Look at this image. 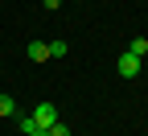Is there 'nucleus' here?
Instances as JSON below:
<instances>
[{
    "instance_id": "obj_1",
    "label": "nucleus",
    "mask_w": 148,
    "mask_h": 136,
    "mask_svg": "<svg viewBox=\"0 0 148 136\" xmlns=\"http://www.w3.org/2000/svg\"><path fill=\"white\" fill-rule=\"evenodd\" d=\"M115 70H119V79H136V74L144 70V58H136V54H127V50H123V54H119V66H115Z\"/></svg>"
},
{
    "instance_id": "obj_2",
    "label": "nucleus",
    "mask_w": 148,
    "mask_h": 136,
    "mask_svg": "<svg viewBox=\"0 0 148 136\" xmlns=\"http://www.w3.org/2000/svg\"><path fill=\"white\" fill-rule=\"evenodd\" d=\"M53 120H58V107H53V103H37L33 107V124L37 128H49Z\"/></svg>"
},
{
    "instance_id": "obj_3",
    "label": "nucleus",
    "mask_w": 148,
    "mask_h": 136,
    "mask_svg": "<svg viewBox=\"0 0 148 136\" xmlns=\"http://www.w3.org/2000/svg\"><path fill=\"white\" fill-rule=\"evenodd\" d=\"M29 58L33 62H45L49 58V41H29Z\"/></svg>"
},
{
    "instance_id": "obj_4",
    "label": "nucleus",
    "mask_w": 148,
    "mask_h": 136,
    "mask_svg": "<svg viewBox=\"0 0 148 136\" xmlns=\"http://www.w3.org/2000/svg\"><path fill=\"white\" fill-rule=\"evenodd\" d=\"M127 54L144 58V54H148V37H132V41H127Z\"/></svg>"
},
{
    "instance_id": "obj_5",
    "label": "nucleus",
    "mask_w": 148,
    "mask_h": 136,
    "mask_svg": "<svg viewBox=\"0 0 148 136\" xmlns=\"http://www.w3.org/2000/svg\"><path fill=\"white\" fill-rule=\"evenodd\" d=\"M8 115H16V103L12 95H0V120H8Z\"/></svg>"
},
{
    "instance_id": "obj_6",
    "label": "nucleus",
    "mask_w": 148,
    "mask_h": 136,
    "mask_svg": "<svg viewBox=\"0 0 148 136\" xmlns=\"http://www.w3.org/2000/svg\"><path fill=\"white\" fill-rule=\"evenodd\" d=\"M66 50H70V46L62 41V37H53V41H49V58H66Z\"/></svg>"
},
{
    "instance_id": "obj_7",
    "label": "nucleus",
    "mask_w": 148,
    "mask_h": 136,
    "mask_svg": "<svg viewBox=\"0 0 148 136\" xmlns=\"http://www.w3.org/2000/svg\"><path fill=\"white\" fill-rule=\"evenodd\" d=\"M45 136H70V128H66V124H62V120H53V124H49V128H45Z\"/></svg>"
},
{
    "instance_id": "obj_8",
    "label": "nucleus",
    "mask_w": 148,
    "mask_h": 136,
    "mask_svg": "<svg viewBox=\"0 0 148 136\" xmlns=\"http://www.w3.org/2000/svg\"><path fill=\"white\" fill-rule=\"evenodd\" d=\"M58 4H62V0H41V8H49V12L58 8Z\"/></svg>"
},
{
    "instance_id": "obj_9",
    "label": "nucleus",
    "mask_w": 148,
    "mask_h": 136,
    "mask_svg": "<svg viewBox=\"0 0 148 136\" xmlns=\"http://www.w3.org/2000/svg\"><path fill=\"white\" fill-rule=\"evenodd\" d=\"M25 136H45V128H33V132H25Z\"/></svg>"
}]
</instances>
